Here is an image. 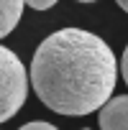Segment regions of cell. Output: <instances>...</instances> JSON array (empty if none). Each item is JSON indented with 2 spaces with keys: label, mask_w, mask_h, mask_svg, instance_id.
<instances>
[{
  "label": "cell",
  "mask_w": 128,
  "mask_h": 130,
  "mask_svg": "<svg viewBox=\"0 0 128 130\" xmlns=\"http://www.w3.org/2000/svg\"><path fill=\"white\" fill-rule=\"evenodd\" d=\"M28 77L49 110L67 117H85L110 100L118 61L97 33L61 28L39 43Z\"/></svg>",
  "instance_id": "6da1fadb"
},
{
  "label": "cell",
  "mask_w": 128,
  "mask_h": 130,
  "mask_svg": "<svg viewBox=\"0 0 128 130\" xmlns=\"http://www.w3.org/2000/svg\"><path fill=\"white\" fill-rule=\"evenodd\" d=\"M28 94V72L18 54L8 46H0V122L10 120L26 102Z\"/></svg>",
  "instance_id": "7a4b0ae2"
},
{
  "label": "cell",
  "mask_w": 128,
  "mask_h": 130,
  "mask_svg": "<svg viewBox=\"0 0 128 130\" xmlns=\"http://www.w3.org/2000/svg\"><path fill=\"white\" fill-rule=\"evenodd\" d=\"M100 130H128V94L113 97L100 107Z\"/></svg>",
  "instance_id": "3957f363"
},
{
  "label": "cell",
  "mask_w": 128,
  "mask_h": 130,
  "mask_svg": "<svg viewBox=\"0 0 128 130\" xmlns=\"http://www.w3.org/2000/svg\"><path fill=\"white\" fill-rule=\"evenodd\" d=\"M23 15V0H0V38L13 33Z\"/></svg>",
  "instance_id": "277c9868"
},
{
  "label": "cell",
  "mask_w": 128,
  "mask_h": 130,
  "mask_svg": "<svg viewBox=\"0 0 128 130\" xmlns=\"http://www.w3.org/2000/svg\"><path fill=\"white\" fill-rule=\"evenodd\" d=\"M18 130H59V127L51 125V122H44V120H33V122H26V125L18 127Z\"/></svg>",
  "instance_id": "5b68a950"
},
{
  "label": "cell",
  "mask_w": 128,
  "mask_h": 130,
  "mask_svg": "<svg viewBox=\"0 0 128 130\" xmlns=\"http://www.w3.org/2000/svg\"><path fill=\"white\" fill-rule=\"evenodd\" d=\"M23 3L28 8H33V10H49V8L56 5V0H23Z\"/></svg>",
  "instance_id": "8992f818"
},
{
  "label": "cell",
  "mask_w": 128,
  "mask_h": 130,
  "mask_svg": "<svg viewBox=\"0 0 128 130\" xmlns=\"http://www.w3.org/2000/svg\"><path fill=\"white\" fill-rule=\"evenodd\" d=\"M120 72H123V82L128 84V46L123 51V59H120Z\"/></svg>",
  "instance_id": "52a82bcc"
},
{
  "label": "cell",
  "mask_w": 128,
  "mask_h": 130,
  "mask_svg": "<svg viewBox=\"0 0 128 130\" xmlns=\"http://www.w3.org/2000/svg\"><path fill=\"white\" fill-rule=\"evenodd\" d=\"M115 3H118V5H120V8H123V10L128 13V0H115Z\"/></svg>",
  "instance_id": "ba28073f"
},
{
  "label": "cell",
  "mask_w": 128,
  "mask_h": 130,
  "mask_svg": "<svg viewBox=\"0 0 128 130\" xmlns=\"http://www.w3.org/2000/svg\"><path fill=\"white\" fill-rule=\"evenodd\" d=\"M77 3H95V0H77Z\"/></svg>",
  "instance_id": "9c48e42d"
},
{
  "label": "cell",
  "mask_w": 128,
  "mask_h": 130,
  "mask_svg": "<svg viewBox=\"0 0 128 130\" xmlns=\"http://www.w3.org/2000/svg\"><path fill=\"white\" fill-rule=\"evenodd\" d=\"M82 130H90V127H82Z\"/></svg>",
  "instance_id": "30bf717a"
}]
</instances>
